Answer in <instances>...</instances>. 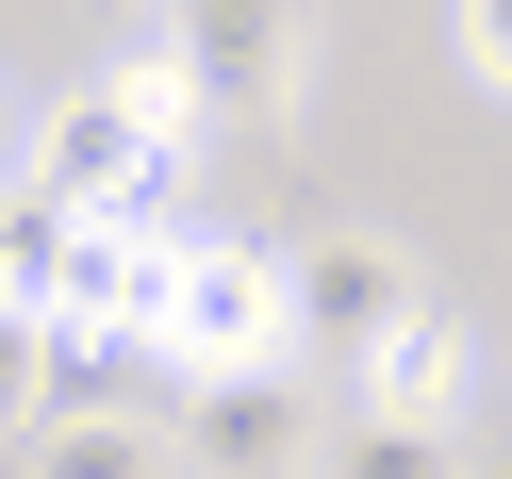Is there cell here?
Wrapping results in <instances>:
<instances>
[{
  "mask_svg": "<svg viewBox=\"0 0 512 479\" xmlns=\"http://www.w3.org/2000/svg\"><path fill=\"white\" fill-rule=\"evenodd\" d=\"M149 364L166 380H215V364H281V265L232 232H182L166 298H149Z\"/></svg>",
  "mask_w": 512,
  "mask_h": 479,
  "instance_id": "1",
  "label": "cell"
},
{
  "mask_svg": "<svg viewBox=\"0 0 512 479\" xmlns=\"http://www.w3.org/2000/svg\"><path fill=\"white\" fill-rule=\"evenodd\" d=\"M298 34H314V0H166V50L199 67V116H248V133L298 116Z\"/></svg>",
  "mask_w": 512,
  "mask_h": 479,
  "instance_id": "2",
  "label": "cell"
},
{
  "mask_svg": "<svg viewBox=\"0 0 512 479\" xmlns=\"http://www.w3.org/2000/svg\"><path fill=\"white\" fill-rule=\"evenodd\" d=\"M166 463H182V479H298V463H314V397H298L281 364H215V380H182Z\"/></svg>",
  "mask_w": 512,
  "mask_h": 479,
  "instance_id": "3",
  "label": "cell"
},
{
  "mask_svg": "<svg viewBox=\"0 0 512 479\" xmlns=\"http://www.w3.org/2000/svg\"><path fill=\"white\" fill-rule=\"evenodd\" d=\"M397 298H430V281H413L380 232H314L298 265H281V347H364Z\"/></svg>",
  "mask_w": 512,
  "mask_h": 479,
  "instance_id": "4",
  "label": "cell"
},
{
  "mask_svg": "<svg viewBox=\"0 0 512 479\" xmlns=\"http://www.w3.org/2000/svg\"><path fill=\"white\" fill-rule=\"evenodd\" d=\"M364 413H463V314H430V298H397L364 347Z\"/></svg>",
  "mask_w": 512,
  "mask_h": 479,
  "instance_id": "5",
  "label": "cell"
},
{
  "mask_svg": "<svg viewBox=\"0 0 512 479\" xmlns=\"http://www.w3.org/2000/svg\"><path fill=\"white\" fill-rule=\"evenodd\" d=\"M17 446L34 479H166V430H133V397H50Z\"/></svg>",
  "mask_w": 512,
  "mask_h": 479,
  "instance_id": "6",
  "label": "cell"
},
{
  "mask_svg": "<svg viewBox=\"0 0 512 479\" xmlns=\"http://www.w3.org/2000/svg\"><path fill=\"white\" fill-rule=\"evenodd\" d=\"M331 479H463V430L446 413H347Z\"/></svg>",
  "mask_w": 512,
  "mask_h": 479,
  "instance_id": "7",
  "label": "cell"
},
{
  "mask_svg": "<svg viewBox=\"0 0 512 479\" xmlns=\"http://www.w3.org/2000/svg\"><path fill=\"white\" fill-rule=\"evenodd\" d=\"M50 265H67V199H50V182H17V199H0V298L50 314Z\"/></svg>",
  "mask_w": 512,
  "mask_h": 479,
  "instance_id": "8",
  "label": "cell"
},
{
  "mask_svg": "<svg viewBox=\"0 0 512 479\" xmlns=\"http://www.w3.org/2000/svg\"><path fill=\"white\" fill-rule=\"evenodd\" d=\"M116 100H133V133H149V149H182V133H199V67H182L166 34H149V50H116Z\"/></svg>",
  "mask_w": 512,
  "mask_h": 479,
  "instance_id": "9",
  "label": "cell"
},
{
  "mask_svg": "<svg viewBox=\"0 0 512 479\" xmlns=\"http://www.w3.org/2000/svg\"><path fill=\"white\" fill-rule=\"evenodd\" d=\"M34 413H50V314L0 298V430H34Z\"/></svg>",
  "mask_w": 512,
  "mask_h": 479,
  "instance_id": "10",
  "label": "cell"
},
{
  "mask_svg": "<svg viewBox=\"0 0 512 479\" xmlns=\"http://www.w3.org/2000/svg\"><path fill=\"white\" fill-rule=\"evenodd\" d=\"M463 67H479V83L512 100V0H463Z\"/></svg>",
  "mask_w": 512,
  "mask_h": 479,
  "instance_id": "11",
  "label": "cell"
},
{
  "mask_svg": "<svg viewBox=\"0 0 512 479\" xmlns=\"http://www.w3.org/2000/svg\"><path fill=\"white\" fill-rule=\"evenodd\" d=\"M0 479H34V446H17V430H0Z\"/></svg>",
  "mask_w": 512,
  "mask_h": 479,
  "instance_id": "12",
  "label": "cell"
},
{
  "mask_svg": "<svg viewBox=\"0 0 512 479\" xmlns=\"http://www.w3.org/2000/svg\"><path fill=\"white\" fill-rule=\"evenodd\" d=\"M463 479H512V446H496V463H463Z\"/></svg>",
  "mask_w": 512,
  "mask_h": 479,
  "instance_id": "13",
  "label": "cell"
},
{
  "mask_svg": "<svg viewBox=\"0 0 512 479\" xmlns=\"http://www.w3.org/2000/svg\"><path fill=\"white\" fill-rule=\"evenodd\" d=\"M0 149H17V100H0Z\"/></svg>",
  "mask_w": 512,
  "mask_h": 479,
  "instance_id": "14",
  "label": "cell"
}]
</instances>
